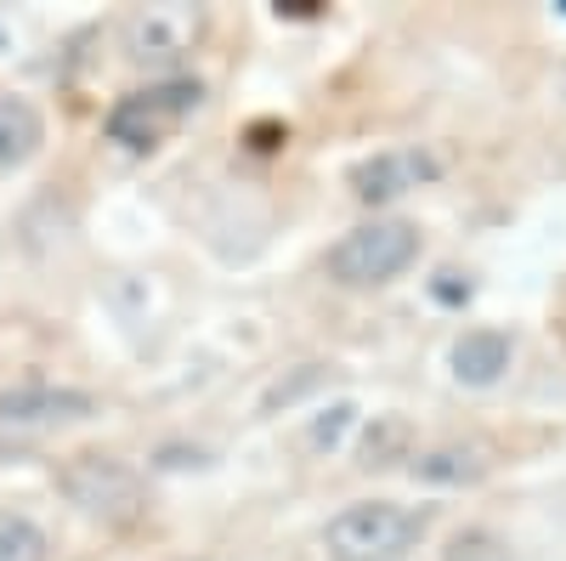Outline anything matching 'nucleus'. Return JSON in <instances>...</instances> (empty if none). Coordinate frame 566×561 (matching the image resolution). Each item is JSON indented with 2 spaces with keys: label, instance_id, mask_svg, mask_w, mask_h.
I'll return each instance as SVG.
<instances>
[{
  "label": "nucleus",
  "instance_id": "f257e3e1",
  "mask_svg": "<svg viewBox=\"0 0 566 561\" xmlns=\"http://www.w3.org/2000/svg\"><path fill=\"white\" fill-rule=\"evenodd\" d=\"M424 528H431L424 510H408L391 499H363V505H346L323 528V550L328 561H402L424 539Z\"/></svg>",
  "mask_w": 566,
  "mask_h": 561
},
{
  "label": "nucleus",
  "instance_id": "20e7f679",
  "mask_svg": "<svg viewBox=\"0 0 566 561\" xmlns=\"http://www.w3.org/2000/svg\"><path fill=\"white\" fill-rule=\"evenodd\" d=\"M63 494L85 510L91 522H136L142 517V477L130 471L125 459H108V454H80L63 465Z\"/></svg>",
  "mask_w": 566,
  "mask_h": 561
},
{
  "label": "nucleus",
  "instance_id": "f03ea898",
  "mask_svg": "<svg viewBox=\"0 0 566 561\" xmlns=\"http://www.w3.org/2000/svg\"><path fill=\"white\" fill-rule=\"evenodd\" d=\"M413 256H419V227L397 216H374L328 250V278L346 290H374V284H391L397 272H408Z\"/></svg>",
  "mask_w": 566,
  "mask_h": 561
},
{
  "label": "nucleus",
  "instance_id": "9b49d317",
  "mask_svg": "<svg viewBox=\"0 0 566 561\" xmlns=\"http://www.w3.org/2000/svg\"><path fill=\"white\" fill-rule=\"evenodd\" d=\"M413 471L431 477V482H459V477H482V459L464 454V448H437V454H424Z\"/></svg>",
  "mask_w": 566,
  "mask_h": 561
},
{
  "label": "nucleus",
  "instance_id": "f8f14e48",
  "mask_svg": "<svg viewBox=\"0 0 566 561\" xmlns=\"http://www.w3.org/2000/svg\"><path fill=\"white\" fill-rule=\"evenodd\" d=\"M448 561H510V544L488 528H464V533H453Z\"/></svg>",
  "mask_w": 566,
  "mask_h": 561
},
{
  "label": "nucleus",
  "instance_id": "423d86ee",
  "mask_svg": "<svg viewBox=\"0 0 566 561\" xmlns=\"http://www.w3.org/2000/svg\"><path fill=\"white\" fill-rule=\"evenodd\" d=\"M437 170H442L437 154H424V148H391V154H374V159H363L352 170V194L363 205H386V199L408 194V187L431 181Z\"/></svg>",
  "mask_w": 566,
  "mask_h": 561
},
{
  "label": "nucleus",
  "instance_id": "0eeeda50",
  "mask_svg": "<svg viewBox=\"0 0 566 561\" xmlns=\"http://www.w3.org/2000/svg\"><path fill=\"white\" fill-rule=\"evenodd\" d=\"M91 403L85 392H63V386H12L0 397V419L7 426H45V419H85Z\"/></svg>",
  "mask_w": 566,
  "mask_h": 561
},
{
  "label": "nucleus",
  "instance_id": "6e6552de",
  "mask_svg": "<svg viewBox=\"0 0 566 561\" xmlns=\"http://www.w3.org/2000/svg\"><path fill=\"white\" fill-rule=\"evenodd\" d=\"M510 357H515V341L504 330H464L453 341V352H448L459 386H493L499 374L510 368Z\"/></svg>",
  "mask_w": 566,
  "mask_h": 561
},
{
  "label": "nucleus",
  "instance_id": "7ed1b4c3",
  "mask_svg": "<svg viewBox=\"0 0 566 561\" xmlns=\"http://www.w3.org/2000/svg\"><path fill=\"white\" fill-rule=\"evenodd\" d=\"M199 103H205L199 80H165V85H148V91H130V97H119L108 108V143L142 154V148H154L159 136H170Z\"/></svg>",
  "mask_w": 566,
  "mask_h": 561
},
{
  "label": "nucleus",
  "instance_id": "9d476101",
  "mask_svg": "<svg viewBox=\"0 0 566 561\" xmlns=\"http://www.w3.org/2000/svg\"><path fill=\"white\" fill-rule=\"evenodd\" d=\"M45 528L29 522L23 510H0V561H45Z\"/></svg>",
  "mask_w": 566,
  "mask_h": 561
},
{
  "label": "nucleus",
  "instance_id": "39448f33",
  "mask_svg": "<svg viewBox=\"0 0 566 561\" xmlns=\"http://www.w3.org/2000/svg\"><path fill=\"white\" fill-rule=\"evenodd\" d=\"M205 34V12L199 7H142L130 23H125V52L136 63H176L199 45Z\"/></svg>",
  "mask_w": 566,
  "mask_h": 561
},
{
  "label": "nucleus",
  "instance_id": "1a4fd4ad",
  "mask_svg": "<svg viewBox=\"0 0 566 561\" xmlns=\"http://www.w3.org/2000/svg\"><path fill=\"white\" fill-rule=\"evenodd\" d=\"M45 120L29 97H0V170H18L40 154Z\"/></svg>",
  "mask_w": 566,
  "mask_h": 561
}]
</instances>
